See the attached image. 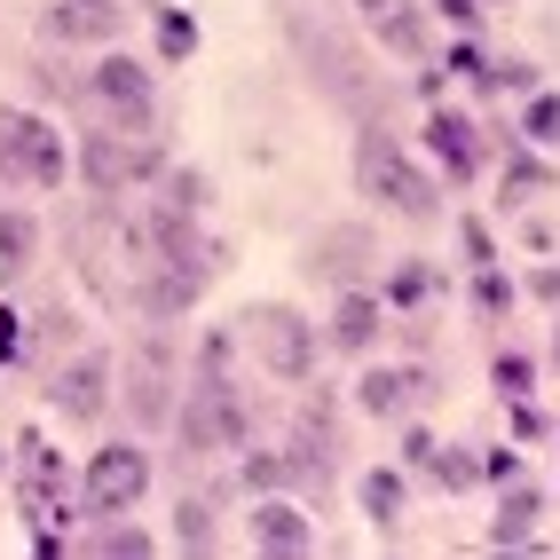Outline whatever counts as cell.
<instances>
[{"label":"cell","mask_w":560,"mask_h":560,"mask_svg":"<svg viewBox=\"0 0 560 560\" xmlns=\"http://www.w3.org/2000/svg\"><path fill=\"white\" fill-rule=\"evenodd\" d=\"M355 190L371 206L402 213V221H434L442 213V182L410 159L395 142V127H380V119H363V135H355Z\"/></svg>","instance_id":"cell-1"},{"label":"cell","mask_w":560,"mask_h":560,"mask_svg":"<svg viewBox=\"0 0 560 560\" xmlns=\"http://www.w3.org/2000/svg\"><path fill=\"white\" fill-rule=\"evenodd\" d=\"M292 48H301L308 88H316L324 103H340L355 127H363V119H380V71H371V56L348 40L340 24H308V16H292Z\"/></svg>","instance_id":"cell-2"},{"label":"cell","mask_w":560,"mask_h":560,"mask_svg":"<svg viewBox=\"0 0 560 560\" xmlns=\"http://www.w3.org/2000/svg\"><path fill=\"white\" fill-rule=\"evenodd\" d=\"M237 340H245L253 363L269 371V380H284V387H301L308 371H316V355H324V331L308 324V308H292V301H253V308L237 316Z\"/></svg>","instance_id":"cell-3"},{"label":"cell","mask_w":560,"mask_h":560,"mask_svg":"<svg viewBox=\"0 0 560 560\" xmlns=\"http://www.w3.org/2000/svg\"><path fill=\"white\" fill-rule=\"evenodd\" d=\"M71 142L24 103H0V190H63Z\"/></svg>","instance_id":"cell-4"},{"label":"cell","mask_w":560,"mask_h":560,"mask_svg":"<svg viewBox=\"0 0 560 560\" xmlns=\"http://www.w3.org/2000/svg\"><path fill=\"white\" fill-rule=\"evenodd\" d=\"M71 166H80V182L95 198H127V190H142V182H159V166H166V142L142 127V135H127V127H95V135H80L71 142Z\"/></svg>","instance_id":"cell-5"},{"label":"cell","mask_w":560,"mask_h":560,"mask_svg":"<svg viewBox=\"0 0 560 560\" xmlns=\"http://www.w3.org/2000/svg\"><path fill=\"white\" fill-rule=\"evenodd\" d=\"M119 402H127L135 434H159L174 419V402H182V348L166 340V331H142V340H135L127 380H119Z\"/></svg>","instance_id":"cell-6"},{"label":"cell","mask_w":560,"mask_h":560,"mask_svg":"<svg viewBox=\"0 0 560 560\" xmlns=\"http://www.w3.org/2000/svg\"><path fill=\"white\" fill-rule=\"evenodd\" d=\"M88 103L103 110L110 127L142 135V127L159 119V80H151V63H142L135 48H119V40H110V48L95 56V71H88Z\"/></svg>","instance_id":"cell-7"},{"label":"cell","mask_w":560,"mask_h":560,"mask_svg":"<svg viewBox=\"0 0 560 560\" xmlns=\"http://www.w3.org/2000/svg\"><path fill=\"white\" fill-rule=\"evenodd\" d=\"M48 402H56V419L95 427L103 410L119 402V355H110V348H71V355L48 371Z\"/></svg>","instance_id":"cell-8"},{"label":"cell","mask_w":560,"mask_h":560,"mask_svg":"<svg viewBox=\"0 0 560 560\" xmlns=\"http://www.w3.org/2000/svg\"><path fill=\"white\" fill-rule=\"evenodd\" d=\"M142 498H151V458L135 451V442H103V451L88 458L80 474V513H135Z\"/></svg>","instance_id":"cell-9"},{"label":"cell","mask_w":560,"mask_h":560,"mask_svg":"<svg viewBox=\"0 0 560 560\" xmlns=\"http://www.w3.org/2000/svg\"><path fill=\"white\" fill-rule=\"evenodd\" d=\"M206 260H135V284H127V301L142 324H174V316H190L198 308V292H206Z\"/></svg>","instance_id":"cell-10"},{"label":"cell","mask_w":560,"mask_h":560,"mask_svg":"<svg viewBox=\"0 0 560 560\" xmlns=\"http://www.w3.org/2000/svg\"><path fill=\"white\" fill-rule=\"evenodd\" d=\"M371 269H380V237H371V221H331V230L308 245V277H324L331 292L363 284Z\"/></svg>","instance_id":"cell-11"},{"label":"cell","mask_w":560,"mask_h":560,"mask_svg":"<svg viewBox=\"0 0 560 560\" xmlns=\"http://www.w3.org/2000/svg\"><path fill=\"white\" fill-rule=\"evenodd\" d=\"M427 395H434V371H419V363H371L355 380V410L363 419H387V427H402Z\"/></svg>","instance_id":"cell-12"},{"label":"cell","mask_w":560,"mask_h":560,"mask_svg":"<svg viewBox=\"0 0 560 560\" xmlns=\"http://www.w3.org/2000/svg\"><path fill=\"white\" fill-rule=\"evenodd\" d=\"M245 545L253 552H277V560H301V552H316V521L292 505L284 490H260L253 513H245Z\"/></svg>","instance_id":"cell-13"},{"label":"cell","mask_w":560,"mask_h":560,"mask_svg":"<svg viewBox=\"0 0 560 560\" xmlns=\"http://www.w3.org/2000/svg\"><path fill=\"white\" fill-rule=\"evenodd\" d=\"M40 32H48V48H110L127 32V9L119 0H56Z\"/></svg>","instance_id":"cell-14"},{"label":"cell","mask_w":560,"mask_h":560,"mask_svg":"<svg viewBox=\"0 0 560 560\" xmlns=\"http://www.w3.org/2000/svg\"><path fill=\"white\" fill-rule=\"evenodd\" d=\"M284 466L301 474V481H324V490H331V474H340V427H331V402H308L301 419H292Z\"/></svg>","instance_id":"cell-15"},{"label":"cell","mask_w":560,"mask_h":560,"mask_svg":"<svg viewBox=\"0 0 560 560\" xmlns=\"http://www.w3.org/2000/svg\"><path fill=\"white\" fill-rule=\"evenodd\" d=\"M427 151H434L442 174H451V190H466V182L481 174V127L466 119V110L434 103V110H427Z\"/></svg>","instance_id":"cell-16"},{"label":"cell","mask_w":560,"mask_h":560,"mask_svg":"<svg viewBox=\"0 0 560 560\" xmlns=\"http://www.w3.org/2000/svg\"><path fill=\"white\" fill-rule=\"evenodd\" d=\"M380 331H387V301H380L371 284H348L340 301H331L324 348H340V355H371V348H380Z\"/></svg>","instance_id":"cell-17"},{"label":"cell","mask_w":560,"mask_h":560,"mask_svg":"<svg viewBox=\"0 0 560 560\" xmlns=\"http://www.w3.org/2000/svg\"><path fill=\"white\" fill-rule=\"evenodd\" d=\"M537 513H545L537 481H529V474L505 481V490H498V521H490V545H498V552H537Z\"/></svg>","instance_id":"cell-18"},{"label":"cell","mask_w":560,"mask_h":560,"mask_svg":"<svg viewBox=\"0 0 560 560\" xmlns=\"http://www.w3.org/2000/svg\"><path fill=\"white\" fill-rule=\"evenodd\" d=\"M40 269V213L0 198V284H24Z\"/></svg>","instance_id":"cell-19"},{"label":"cell","mask_w":560,"mask_h":560,"mask_svg":"<svg viewBox=\"0 0 560 560\" xmlns=\"http://www.w3.org/2000/svg\"><path fill=\"white\" fill-rule=\"evenodd\" d=\"M371 40H380L387 56H402V63H427L434 56V16L419 9V0H395V9L371 24Z\"/></svg>","instance_id":"cell-20"},{"label":"cell","mask_w":560,"mask_h":560,"mask_svg":"<svg viewBox=\"0 0 560 560\" xmlns=\"http://www.w3.org/2000/svg\"><path fill=\"white\" fill-rule=\"evenodd\" d=\"M151 206L206 221V213H213V174H198V166H159V182H151Z\"/></svg>","instance_id":"cell-21"},{"label":"cell","mask_w":560,"mask_h":560,"mask_svg":"<svg viewBox=\"0 0 560 560\" xmlns=\"http://www.w3.org/2000/svg\"><path fill=\"white\" fill-rule=\"evenodd\" d=\"M80 552H95V560H151L159 537H151V529H135L127 513H103V529H88Z\"/></svg>","instance_id":"cell-22"},{"label":"cell","mask_w":560,"mask_h":560,"mask_svg":"<svg viewBox=\"0 0 560 560\" xmlns=\"http://www.w3.org/2000/svg\"><path fill=\"white\" fill-rule=\"evenodd\" d=\"M402 474L395 466H371L363 481H355V505H363V521H380V529H395V521H402Z\"/></svg>","instance_id":"cell-23"},{"label":"cell","mask_w":560,"mask_h":560,"mask_svg":"<svg viewBox=\"0 0 560 560\" xmlns=\"http://www.w3.org/2000/svg\"><path fill=\"white\" fill-rule=\"evenodd\" d=\"M545 190H552V166H545V159H529V151L505 159V182H498L505 213H513V206H529V198H545Z\"/></svg>","instance_id":"cell-24"},{"label":"cell","mask_w":560,"mask_h":560,"mask_svg":"<svg viewBox=\"0 0 560 560\" xmlns=\"http://www.w3.org/2000/svg\"><path fill=\"white\" fill-rule=\"evenodd\" d=\"M419 474H434V481H442L451 498H458V490H481V451H458V442L442 451V442H434V458H427Z\"/></svg>","instance_id":"cell-25"},{"label":"cell","mask_w":560,"mask_h":560,"mask_svg":"<svg viewBox=\"0 0 560 560\" xmlns=\"http://www.w3.org/2000/svg\"><path fill=\"white\" fill-rule=\"evenodd\" d=\"M174 545H182V552H213V545H221L206 498H182V505H174Z\"/></svg>","instance_id":"cell-26"},{"label":"cell","mask_w":560,"mask_h":560,"mask_svg":"<svg viewBox=\"0 0 560 560\" xmlns=\"http://www.w3.org/2000/svg\"><path fill=\"white\" fill-rule=\"evenodd\" d=\"M434 284H442V277H434V260H402V269L387 277V292H380V301H387V308H419Z\"/></svg>","instance_id":"cell-27"},{"label":"cell","mask_w":560,"mask_h":560,"mask_svg":"<svg viewBox=\"0 0 560 560\" xmlns=\"http://www.w3.org/2000/svg\"><path fill=\"white\" fill-rule=\"evenodd\" d=\"M71 331H80V324H71V308H40V316H32V340H24V355H63L71 348Z\"/></svg>","instance_id":"cell-28"},{"label":"cell","mask_w":560,"mask_h":560,"mask_svg":"<svg viewBox=\"0 0 560 560\" xmlns=\"http://www.w3.org/2000/svg\"><path fill=\"white\" fill-rule=\"evenodd\" d=\"M237 481H245V498H260V490H284V481H292V466H284V451H245Z\"/></svg>","instance_id":"cell-29"},{"label":"cell","mask_w":560,"mask_h":560,"mask_svg":"<svg viewBox=\"0 0 560 560\" xmlns=\"http://www.w3.org/2000/svg\"><path fill=\"white\" fill-rule=\"evenodd\" d=\"M159 56L182 63V56H198V24L182 16V9H159Z\"/></svg>","instance_id":"cell-30"},{"label":"cell","mask_w":560,"mask_h":560,"mask_svg":"<svg viewBox=\"0 0 560 560\" xmlns=\"http://www.w3.org/2000/svg\"><path fill=\"white\" fill-rule=\"evenodd\" d=\"M474 308L490 316V324L513 308V284H505V269H498V260H490V269H474Z\"/></svg>","instance_id":"cell-31"},{"label":"cell","mask_w":560,"mask_h":560,"mask_svg":"<svg viewBox=\"0 0 560 560\" xmlns=\"http://www.w3.org/2000/svg\"><path fill=\"white\" fill-rule=\"evenodd\" d=\"M490 380H498V395H529V387H537V363H529V355H513V348H498Z\"/></svg>","instance_id":"cell-32"},{"label":"cell","mask_w":560,"mask_h":560,"mask_svg":"<svg viewBox=\"0 0 560 560\" xmlns=\"http://www.w3.org/2000/svg\"><path fill=\"white\" fill-rule=\"evenodd\" d=\"M521 135H529V142H560V95H529V110H521Z\"/></svg>","instance_id":"cell-33"},{"label":"cell","mask_w":560,"mask_h":560,"mask_svg":"<svg viewBox=\"0 0 560 560\" xmlns=\"http://www.w3.org/2000/svg\"><path fill=\"white\" fill-rule=\"evenodd\" d=\"M529 466H521V451H481V481H490V490H505V481H521Z\"/></svg>","instance_id":"cell-34"},{"label":"cell","mask_w":560,"mask_h":560,"mask_svg":"<svg viewBox=\"0 0 560 560\" xmlns=\"http://www.w3.org/2000/svg\"><path fill=\"white\" fill-rule=\"evenodd\" d=\"M458 245H466L474 269H490V260H498V245H490V230H481V221H458Z\"/></svg>","instance_id":"cell-35"},{"label":"cell","mask_w":560,"mask_h":560,"mask_svg":"<svg viewBox=\"0 0 560 560\" xmlns=\"http://www.w3.org/2000/svg\"><path fill=\"white\" fill-rule=\"evenodd\" d=\"M427 458H434V434L402 419V466H427Z\"/></svg>","instance_id":"cell-36"},{"label":"cell","mask_w":560,"mask_h":560,"mask_svg":"<svg viewBox=\"0 0 560 560\" xmlns=\"http://www.w3.org/2000/svg\"><path fill=\"white\" fill-rule=\"evenodd\" d=\"M434 16L451 24V32H474V24H481V9H474V0H434Z\"/></svg>","instance_id":"cell-37"},{"label":"cell","mask_w":560,"mask_h":560,"mask_svg":"<svg viewBox=\"0 0 560 560\" xmlns=\"http://www.w3.org/2000/svg\"><path fill=\"white\" fill-rule=\"evenodd\" d=\"M529 292H545V301H560V260H545V269L529 277Z\"/></svg>","instance_id":"cell-38"},{"label":"cell","mask_w":560,"mask_h":560,"mask_svg":"<svg viewBox=\"0 0 560 560\" xmlns=\"http://www.w3.org/2000/svg\"><path fill=\"white\" fill-rule=\"evenodd\" d=\"M387 9H395V0H355V16H363V24H380Z\"/></svg>","instance_id":"cell-39"},{"label":"cell","mask_w":560,"mask_h":560,"mask_svg":"<svg viewBox=\"0 0 560 560\" xmlns=\"http://www.w3.org/2000/svg\"><path fill=\"white\" fill-rule=\"evenodd\" d=\"M9 474H16V466H9V442H0V481H9Z\"/></svg>","instance_id":"cell-40"},{"label":"cell","mask_w":560,"mask_h":560,"mask_svg":"<svg viewBox=\"0 0 560 560\" xmlns=\"http://www.w3.org/2000/svg\"><path fill=\"white\" fill-rule=\"evenodd\" d=\"M552 331H560V324H552ZM552 371H560V340H552Z\"/></svg>","instance_id":"cell-41"}]
</instances>
